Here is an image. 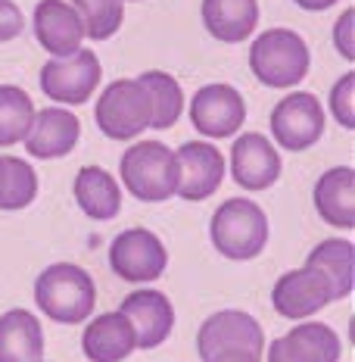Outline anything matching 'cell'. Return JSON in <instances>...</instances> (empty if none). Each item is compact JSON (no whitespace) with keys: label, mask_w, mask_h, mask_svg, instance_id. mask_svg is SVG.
Listing matches in <instances>:
<instances>
[{"label":"cell","mask_w":355,"mask_h":362,"mask_svg":"<svg viewBox=\"0 0 355 362\" xmlns=\"http://www.w3.org/2000/svg\"><path fill=\"white\" fill-rule=\"evenodd\" d=\"M35 300L44 315L66 325H78L90 315L97 300L94 278L72 262H56L44 269L35 281Z\"/></svg>","instance_id":"1"},{"label":"cell","mask_w":355,"mask_h":362,"mask_svg":"<svg viewBox=\"0 0 355 362\" xmlns=\"http://www.w3.org/2000/svg\"><path fill=\"white\" fill-rule=\"evenodd\" d=\"M178 153L160 141H140L122 156L125 187L143 203H162L178 191Z\"/></svg>","instance_id":"2"},{"label":"cell","mask_w":355,"mask_h":362,"mask_svg":"<svg viewBox=\"0 0 355 362\" xmlns=\"http://www.w3.org/2000/svg\"><path fill=\"white\" fill-rule=\"evenodd\" d=\"M215 250L228 259H253L268 244V218L253 200H228L209 225Z\"/></svg>","instance_id":"3"},{"label":"cell","mask_w":355,"mask_h":362,"mask_svg":"<svg viewBox=\"0 0 355 362\" xmlns=\"http://www.w3.org/2000/svg\"><path fill=\"white\" fill-rule=\"evenodd\" d=\"M249 66H253L255 78L265 81L268 88H290L306 78L308 47L290 28H271L253 41Z\"/></svg>","instance_id":"4"},{"label":"cell","mask_w":355,"mask_h":362,"mask_svg":"<svg viewBox=\"0 0 355 362\" xmlns=\"http://www.w3.org/2000/svg\"><path fill=\"white\" fill-rule=\"evenodd\" d=\"M150 97L138 78H122L100 94L97 100V125L112 141H131L150 128Z\"/></svg>","instance_id":"5"},{"label":"cell","mask_w":355,"mask_h":362,"mask_svg":"<svg viewBox=\"0 0 355 362\" xmlns=\"http://www.w3.org/2000/svg\"><path fill=\"white\" fill-rule=\"evenodd\" d=\"M97 85H100V63L85 47L72 57H54L41 66V90L56 103L78 107L90 100Z\"/></svg>","instance_id":"6"},{"label":"cell","mask_w":355,"mask_h":362,"mask_svg":"<svg viewBox=\"0 0 355 362\" xmlns=\"http://www.w3.org/2000/svg\"><path fill=\"white\" fill-rule=\"evenodd\" d=\"M109 266L122 281H156L169 266L162 240L147 228H128L109 247Z\"/></svg>","instance_id":"7"},{"label":"cell","mask_w":355,"mask_h":362,"mask_svg":"<svg viewBox=\"0 0 355 362\" xmlns=\"http://www.w3.org/2000/svg\"><path fill=\"white\" fill-rule=\"evenodd\" d=\"M196 350H200V359L209 362L212 356L224 350H249V353H262L265 350V334H262L259 322L249 313H240V309H224V313H215L203 322L200 337H196Z\"/></svg>","instance_id":"8"},{"label":"cell","mask_w":355,"mask_h":362,"mask_svg":"<svg viewBox=\"0 0 355 362\" xmlns=\"http://www.w3.org/2000/svg\"><path fill=\"white\" fill-rule=\"evenodd\" d=\"M324 132V110L315 94L296 90L284 97L271 112V134L287 150H306L321 138Z\"/></svg>","instance_id":"9"},{"label":"cell","mask_w":355,"mask_h":362,"mask_svg":"<svg viewBox=\"0 0 355 362\" xmlns=\"http://www.w3.org/2000/svg\"><path fill=\"white\" fill-rule=\"evenodd\" d=\"M243 119V97L231 85H206L191 100V122L206 138H231L234 132H240Z\"/></svg>","instance_id":"10"},{"label":"cell","mask_w":355,"mask_h":362,"mask_svg":"<svg viewBox=\"0 0 355 362\" xmlns=\"http://www.w3.org/2000/svg\"><path fill=\"white\" fill-rule=\"evenodd\" d=\"M271 303H275V309L284 319H306V315L334 303V291H330V281L324 272L302 266V269L287 272L281 281L275 284Z\"/></svg>","instance_id":"11"},{"label":"cell","mask_w":355,"mask_h":362,"mask_svg":"<svg viewBox=\"0 0 355 362\" xmlns=\"http://www.w3.org/2000/svg\"><path fill=\"white\" fill-rule=\"evenodd\" d=\"M119 313L131 322L134 337H138L140 350H153L175 328V309H172L169 297L160 291H134L122 300Z\"/></svg>","instance_id":"12"},{"label":"cell","mask_w":355,"mask_h":362,"mask_svg":"<svg viewBox=\"0 0 355 362\" xmlns=\"http://www.w3.org/2000/svg\"><path fill=\"white\" fill-rule=\"evenodd\" d=\"M231 172L234 181L246 191H265L281 175V156L262 134H240L231 147Z\"/></svg>","instance_id":"13"},{"label":"cell","mask_w":355,"mask_h":362,"mask_svg":"<svg viewBox=\"0 0 355 362\" xmlns=\"http://www.w3.org/2000/svg\"><path fill=\"white\" fill-rule=\"evenodd\" d=\"M178 165H181V178L175 194L193 203L212 197L224 178V156L206 141H191V144L181 147Z\"/></svg>","instance_id":"14"},{"label":"cell","mask_w":355,"mask_h":362,"mask_svg":"<svg viewBox=\"0 0 355 362\" xmlns=\"http://www.w3.org/2000/svg\"><path fill=\"white\" fill-rule=\"evenodd\" d=\"M35 35L41 47L54 57H72L81 50L85 28L72 4L66 0H41L35 6Z\"/></svg>","instance_id":"15"},{"label":"cell","mask_w":355,"mask_h":362,"mask_svg":"<svg viewBox=\"0 0 355 362\" xmlns=\"http://www.w3.org/2000/svg\"><path fill=\"white\" fill-rule=\"evenodd\" d=\"M268 362H339V337L321 322L293 328L268 346Z\"/></svg>","instance_id":"16"},{"label":"cell","mask_w":355,"mask_h":362,"mask_svg":"<svg viewBox=\"0 0 355 362\" xmlns=\"http://www.w3.org/2000/svg\"><path fill=\"white\" fill-rule=\"evenodd\" d=\"M78 119L63 107H50L35 112V122L25 134V150L37 160H56L66 156L69 150L78 144Z\"/></svg>","instance_id":"17"},{"label":"cell","mask_w":355,"mask_h":362,"mask_svg":"<svg viewBox=\"0 0 355 362\" xmlns=\"http://www.w3.org/2000/svg\"><path fill=\"white\" fill-rule=\"evenodd\" d=\"M81 346L90 362H122L138 350V337L122 313H103L88 325Z\"/></svg>","instance_id":"18"},{"label":"cell","mask_w":355,"mask_h":362,"mask_svg":"<svg viewBox=\"0 0 355 362\" xmlns=\"http://www.w3.org/2000/svg\"><path fill=\"white\" fill-rule=\"evenodd\" d=\"M315 209L327 225L352 228L355 225V172L349 165L324 172L315 185Z\"/></svg>","instance_id":"19"},{"label":"cell","mask_w":355,"mask_h":362,"mask_svg":"<svg viewBox=\"0 0 355 362\" xmlns=\"http://www.w3.org/2000/svg\"><path fill=\"white\" fill-rule=\"evenodd\" d=\"M44 331L28 309L0 315V362H41Z\"/></svg>","instance_id":"20"},{"label":"cell","mask_w":355,"mask_h":362,"mask_svg":"<svg viewBox=\"0 0 355 362\" xmlns=\"http://www.w3.org/2000/svg\"><path fill=\"white\" fill-rule=\"evenodd\" d=\"M203 22L224 44L246 41L259 22V4L255 0H203Z\"/></svg>","instance_id":"21"},{"label":"cell","mask_w":355,"mask_h":362,"mask_svg":"<svg viewBox=\"0 0 355 362\" xmlns=\"http://www.w3.org/2000/svg\"><path fill=\"white\" fill-rule=\"evenodd\" d=\"M75 200L85 209L90 218L97 222H107L116 218L122 209V191H119V181L109 175L100 165H85V169L75 175Z\"/></svg>","instance_id":"22"},{"label":"cell","mask_w":355,"mask_h":362,"mask_svg":"<svg viewBox=\"0 0 355 362\" xmlns=\"http://www.w3.org/2000/svg\"><path fill=\"white\" fill-rule=\"evenodd\" d=\"M306 266H312V269H318L327 275L334 300L349 297L352 293V284H355V247H352V240H339V238L321 240V244L308 253Z\"/></svg>","instance_id":"23"},{"label":"cell","mask_w":355,"mask_h":362,"mask_svg":"<svg viewBox=\"0 0 355 362\" xmlns=\"http://www.w3.org/2000/svg\"><path fill=\"white\" fill-rule=\"evenodd\" d=\"M140 85L143 90H147L150 97V107H153V112H150V128H172L178 122L181 110H184V94H181V85L172 75H165L160 69L153 72H143L140 75Z\"/></svg>","instance_id":"24"},{"label":"cell","mask_w":355,"mask_h":362,"mask_svg":"<svg viewBox=\"0 0 355 362\" xmlns=\"http://www.w3.org/2000/svg\"><path fill=\"white\" fill-rule=\"evenodd\" d=\"M32 122H35L32 97L16 85H0V147L25 141Z\"/></svg>","instance_id":"25"},{"label":"cell","mask_w":355,"mask_h":362,"mask_svg":"<svg viewBox=\"0 0 355 362\" xmlns=\"http://www.w3.org/2000/svg\"><path fill=\"white\" fill-rule=\"evenodd\" d=\"M125 0H72L75 13L81 19L85 37L90 41H107L119 32L125 19Z\"/></svg>","instance_id":"26"},{"label":"cell","mask_w":355,"mask_h":362,"mask_svg":"<svg viewBox=\"0 0 355 362\" xmlns=\"http://www.w3.org/2000/svg\"><path fill=\"white\" fill-rule=\"evenodd\" d=\"M37 194V175L25 160L4 156V181H0V209H25Z\"/></svg>","instance_id":"27"},{"label":"cell","mask_w":355,"mask_h":362,"mask_svg":"<svg viewBox=\"0 0 355 362\" xmlns=\"http://www.w3.org/2000/svg\"><path fill=\"white\" fill-rule=\"evenodd\" d=\"M330 112H334L343 128L355 125V75L352 72H346L334 85V90H330Z\"/></svg>","instance_id":"28"},{"label":"cell","mask_w":355,"mask_h":362,"mask_svg":"<svg viewBox=\"0 0 355 362\" xmlns=\"http://www.w3.org/2000/svg\"><path fill=\"white\" fill-rule=\"evenodd\" d=\"M22 32V13L13 0H0V41H13Z\"/></svg>","instance_id":"29"},{"label":"cell","mask_w":355,"mask_h":362,"mask_svg":"<svg viewBox=\"0 0 355 362\" xmlns=\"http://www.w3.org/2000/svg\"><path fill=\"white\" fill-rule=\"evenodd\" d=\"M352 22H355V13L346 10L339 22L334 25V44L337 50L343 54V59H355V47H352Z\"/></svg>","instance_id":"30"},{"label":"cell","mask_w":355,"mask_h":362,"mask_svg":"<svg viewBox=\"0 0 355 362\" xmlns=\"http://www.w3.org/2000/svg\"><path fill=\"white\" fill-rule=\"evenodd\" d=\"M209 362H262V353H249V350H224L212 356Z\"/></svg>","instance_id":"31"},{"label":"cell","mask_w":355,"mask_h":362,"mask_svg":"<svg viewBox=\"0 0 355 362\" xmlns=\"http://www.w3.org/2000/svg\"><path fill=\"white\" fill-rule=\"evenodd\" d=\"M299 6H306V10H327V6H334L337 0H296Z\"/></svg>","instance_id":"32"},{"label":"cell","mask_w":355,"mask_h":362,"mask_svg":"<svg viewBox=\"0 0 355 362\" xmlns=\"http://www.w3.org/2000/svg\"><path fill=\"white\" fill-rule=\"evenodd\" d=\"M0 181H4V156H0Z\"/></svg>","instance_id":"33"}]
</instances>
